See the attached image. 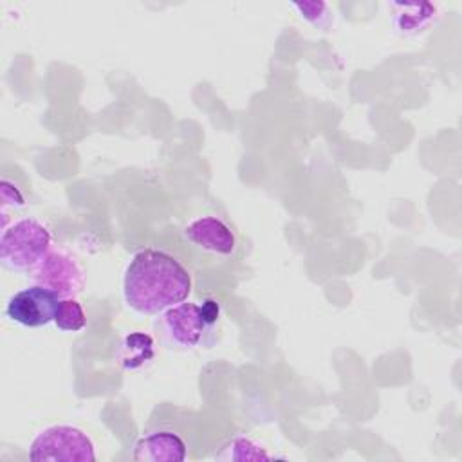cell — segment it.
<instances>
[{
    "mask_svg": "<svg viewBox=\"0 0 462 462\" xmlns=\"http://www.w3.org/2000/svg\"><path fill=\"white\" fill-rule=\"evenodd\" d=\"M220 307L215 300L202 305L180 301L161 312L155 328L164 346L175 350H193L209 346L215 341Z\"/></svg>",
    "mask_w": 462,
    "mask_h": 462,
    "instance_id": "obj_2",
    "label": "cell"
},
{
    "mask_svg": "<svg viewBox=\"0 0 462 462\" xmlns=\"http://www.w3.org/2000/svg\"><path fill=\"white\" fill-rule=\"evenodd\" d=\"M54 325L65 332H79L87 325V314L76 298H61L56 309Z\"/></svg>",
    "mask_w": 462,
    "mask_h": 462,
    "instance_id": "obj_11",
    "label": "cell"
},
{
    "mask_svg": "<svg viewBox=\"0 0 462 462\" xmlns=\"http://www.w3.org/2000/svg\"><path fill=\"white\" fill-rule=\"evenodd\" d=\"M49 229L36 218H20L4 229L0 263L13 273L31 274L52 249Z\"/></svg>",
    "mask_w": 462,
    "mask_h": 462,
    "instance_id": "obj_3",
    "label": "cell"
},
{
    "mask_svg": "<svg viewBox=\"0 0 462 462\" xmlns=\"http://www.w3.org/2000/svg\"><path fill=\"white\" fill-rule=\"evenodd\" d=\"M60 300L61 298L52 291L34 283L32 287H25L9 298L5 314L11 321L23 327H45L54 321Z\"/></svg>",
    "mask_w": 462,
    "mask_h": 462,
    "instance_id": "obj_6",
    "label": "cell"
},
{
    "mask_svg": "<svg viewBox=\"0 0 462 462\" xmlns=\"http://www.w3.org/2000/svg\"><path fill=\"white\" fill-rule=\"evenodd\" d=\"M29 458L34 462H94L96 448L83 430L58 424L42 430L32 439Z\"/></svg>",
    "mask_w": 462,
    "mask_h": 462,
    "instance_id": "obj_4",
    "label": "cell"
},
{
    "mask_svg": "<svg viewBox=\"0 0 462 462\" xmlns=\"http://www.w3.org/2000/svg\"><path fill=\"white\" fill-rule=\"evenodd\" d=\"M184 236L197 247L215 254H231L236 247L231 227L217 217L195 218L186 226Z\"/></svg>",
    "mask_w": 462,
    "mask_h": 462,
    "instance_id": "obj_8",
    "label": "cell"
},
{
    "mask_svg": "<svg viewBox=\"0 0 462 462\" xmlns=\"http://www.w3.org/2000/svg\"><path fill=\"white\" fill-rule=\"evenodd\" d=\"M186 458V442L170 430L146 431L134 446L137 462H182Z\"/></svg>",
    "mask_w": 462,
    "mask_h": 462,
    "instance_id": "obj_7",
    "label": "cell"
},
{
    "mask_svg": "<svg viewBox=\"0 0 462 462\" xmlns=\"http://www.w3.org/2000/svg\"><path fill=\"white\" fill-rule=\"evenodd\" d=\"M36 285H42L60 298H74L85 287V273L78 260L65 253L51 249L47 256L31 273Z\"/></svg>",
    "mask_w": 462,
    "mask_h": 462,
    "instance_id": "obj_5",
    "label": "cell"
},
{
    "mask_svg": "<svg viewBox=\"0 0 462 462\" xmlns=\"http://www.w3.org/2000/svg\"><path fill=\"white\" fill-rule=\"evenodd\" d=\"M218 460H269L271 455L254 440L244 435H236L220 446L215 455Z\"/></svg>",
    "mask_w": 462,
    "mask_h": 462,
    "instance_id": "obj_10",
    "label": "cell"
},
{
    "mask_svg": "<svg viewBox=\"0 0 462 462\" xmlns=\"http://www.w3.org/2000/svg\"><path fill=\"white\" fill-rule=\"evenodd\" d=\"M189 292L191 276L188 269L164 251H137L125 271L123 294L128 307L139 314H161L186 301Z\"/></svg>",
    "mask_w": 462,
    "mask_h": 462,
    "instance_id": "obj_1",
    "label": "cell"
},
{
    "mask_svg": "<svg viewBox=\"0 0 462 462\" xmlns=\"http://www.w3.org/2000/svg\"><path fill=\"white\" fill-rule=\"evenodd\" d=\"M397 9L393 23L402 34H417L435 18L437 9L430 4H393Z\"/></svg>",
    "mask_w": 462,
    "mask_h": 462,
    "instance_id": "obj_9",
    "label": "cell"
}]
</instances>
